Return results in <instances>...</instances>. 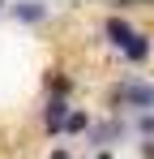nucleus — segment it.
<instances>
[{
	"instance_id": "8",
	"label": "nucleus",
	"mask_w": 154,
	"mask_h": 159,
	"mask_svg": "<svg viewBox=\"0 0 154 159\" xmlns=\"http://www.w3.org/2000/svg\"><path fill=\"white\" fill-rule=\"evenodd\" d=\"M47 95L69 99V95H73V78H69V73H60V69H51V73H47Z\"/></svg>"
},
{
	"instance_id": "5",
	"label": "nucleus",
	"mask_w": 154,
	"mask_h": 159,
	"mask_svg": "<svg viewBox=\"0 0 154 159\" xmlns=\"http://www.w3.org/2000/svg\"><path fill=\"white\" fill-rule=\"evenodd\" d=\"M9 13H13L22 26H39V22H47V13H51V9H47V4H39V0H26V4H13Z\"/></svg>"
},
{
	"instance_id": "1",
	"label": "nucleus",
	"mask_w": 154,
	"mask_h": 159,
	"mask_svg": "<svg viewBox=\"0 0 154 159\" xmlns=\"http://www.w3.org/2000/svg\"><path fill=\"white\" fill-rule=\"evenodd\" d=\"M107 107H111V116L116 112H137V116H146V112H154V82L146 78H120L111 90H107Z\"/></svg>"
},
{
	"instance_id": "9",
	"label": "nucleus",
	"mask_w": 154,
	"mask_h": 159,
	"mask_svg": "<svg viewBox=\"0 0 154 159\" xmlns=\"http://www.w3.org/2000/svg\"><path fill=\"white\" fill-rule=\"evenodd\" d=\"M133 129L141 133V138H154V112H146V116H137V120H133Z\"/></svg>"
},
{
	"instance_id": "11",
	"label": "nucleus",
	"mask_w": 154,
	"mask_h": 159,
	"mask_svg": "<svg viewBox=\"0 0 154 159\" xmlns=\"http://www.w3.org/2000/svg\"><path fill=\"white\" fill-rule=\"evenodd\" d=\"M47 159H73V155H69L64 146H56V151H47Z\"/></svg>"
},
{
	"instance_id": "12",
	"label": "nucleus",
	"mask_w": 154,
	"mask_h": 159,
	"mask_svg": "<svg viewBox=\"0 0 154 159\" xmlns=\"http://www.w3.org/2000/svg\"><path fill=\"white\" fill-rule=\"evenodd\" d=\"M94 159H111V151H99V155H94Z\"/></svg>"
},
{
	"instance_id": "3",
	"label": "nucleus",
	"mask_w": 154,
	"mask_h": 159,
	"mask_svg": "<svg viewBox=\"0 0 154 159\" xmlns=\"http://www.w3.org/2000/svg\"><path fill=\"white\" fill-rule=\"evenodd\" d=\"M124 129H128V125L120 120V116H107V120H90V133H86V138H90V146L111 151V146L124 138Z\"/></svg>"
},
{
	"instance_id": "10",
	"label": "nucleus",
	"mask_w": 154,
	"mask_h": 159,
	"mask_svg": "<svg viewBox=\"0 0 154 159\" xmlns=\"http://www.w3.org/2000/svg\"><path fill=\"white\" fill-rule=\"evenodd\" d=\"M141 155H146V159H154V138H146V142H141Z\"/></svg>"
},
{
	"instance_id": "4",
	"label": "nucleus",
	"mask_w": 154,
	"mask_h": 159,
	"mask_svg": "<svg viewBox=\"0 0 154 159\" xmlns=\"http://www.w3.org/2000/svg\"><path fill=\"white\" fill-rule=\"evenodd\" d=\"M133 34H137V26H133L128 17H120V13H111V17H103V39H107V43H111L116 52H124Z\"/></svg>"
},
{
	"instance_id": "7",
	"label": "nucleus",
	"mask_w": 154,
	"mask_h": 159,
	"mask_svg": "<svg viewBox=\"0 0 154 159\" xmlns=\"http://www.w3.org/2000/svg\"><path fill=\"white\" fill-rule=\"evenodd\" d=\"M77 133H90V112L86 107H73L69 120H64V138H77Z\"/></svg>"
},
{
	"instance_id": "2",
	"label": "nucleus",
	"mask_w": 154,
	"mask_h": 159,
	"mask_svg": "<svg viewBox=\"0 0 154 159\" xmlns=\"http://www.w3.org/2000/svg\"><path fill=\"white\" fill-rule=\"evenodd\" d=\"M69 112H73V99L47 95V99H43V112H39L43 133H47V138H60V133H64V120H69Z\"/></svg>"
},
{
	"instance_id": "6",
	"label": "nucleus",
	"mask_w": 154,
	"mask_h": 159,
	"mask_svg": "<svg viewBox=\"0 0 154 159\" xmlns=\"http://www.w3.org/2000/svg\"><path fill=\"white\" fill-rule=\"evenodd\" d=\"M120 56H124L128 65H146V60H150V39H146V34L137 30V34L128 39V48H124V52H120Z\"/></svg>"
}]
</instances>
